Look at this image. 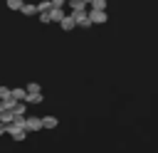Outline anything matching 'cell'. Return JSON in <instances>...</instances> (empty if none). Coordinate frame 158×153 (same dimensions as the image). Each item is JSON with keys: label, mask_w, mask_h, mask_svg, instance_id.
<instances>
[{"label": "cell", "mask_w": 158, "mask_h": 153, "mask_svg": "<svg viewBox=\"0 0 158 153\" xmlns=\"http://www.w3.org/2000/svg\"><path fill=\"white\" fill-rule=\"evenodd\" d=\"M72 17H74L77 27H81V30L91 27V22H89V15H86V7H81V10H72Z\"/></svg>", "instance_id": "obj_1"}, {"label": "cell", "mask_w": 158, "mask_h": 153, "mask_svg": "<svg viewBox=\"0 0 158 153\" xmlns=\"http://www.w3.org/2000/svg\"><path fill=\"white\" fill-rule=\"evenodd\" d=\"M22 126H25V131H27V133H35V131H40V128H42V118H40V116H25Z\"/></svg>", "instance_id": "obj_2"}, {"label": "cell", "mask_w": 158, "mask_h": 153, "mask_svg": "<svg viewBox=\"0 0 158 153\" xmlns=\"http://www.w3.org/2000/svg\"><path fill=\"white\" fill-rule=\"evenodd\" d=\"M86 15H89V22H91V25H104V22H106V10L91 7V10H86Z\"/></svg>", "instance_id": "obj_3"}, {"label": "cell", "mask_w": 158, "mask_h": 153, "mask_svg": "<svg viewBox=\"0 0 158 153\" xmlns=\"http://www.w3.org/2000/svg\"><path fill=\"white\" fill-rule=\"evenodd\" d=\"M59 27H62L64 32H72V30L77 27V22H74V17H72V15H67V12H64V17L59 20Z\"/></svg>", "instance_id": "obj_4"}, {"label": "cell", "mask_w": 158, "mask_h": 153, "mask_svg": "<svg viewBox=\"0 0 158 153\" xmlns=\"http://www.w3.org/2000/svg\"><path fill=\"white\" fill-rule=\"evenodd\" d=\"M22 101H25V104H42L44 96H42V91H35V94H25Z\"/></svg>", "instance_id": "obj_5"}, {"label": "cell", "mask_w": 158, "mask_h": 153, "mask_svg": "<svg viewBox=\"0 0 158 153\" xmlns=\"http://www.w3.org/2000/svg\"><path fill=\"white\" fill-rule=\"evenodd\" d=\"M57 126H59V118H57V116H42V128H49V131H52V128H57Z\"/></svg>", "instance_id": "obj_6"}, {"label": "cell", "mask_w": 158, "mask_h": 153, "mask_svg": "<svg viewBox=\"0 0 158 153\" xmlns=\"http://www.w3.org/2000/svg\"><path fill=\"white\" fill-rule=\"evenodd\" d=\"M20 12H22L25 17H32V15L37 12V7H35L32 2H22V7H20Z\"/></svg>", "instance_id": "obj_7"}, {"label": "cell", "mask_w": 158, "mask_h": 153, "mask_svg": "<svg viewBox=\"0 0 158 153\" xmlns=\"http://www.w3.org/2000/svg\"><path fill=\"white\" fill-rule=\"evenodd\" d=\"M25 94H27V91H25L22 86H15V89H10V96H12V99H17V101H22V99H25Z\"/></svg>", "instance_id": "obj_8"}, {"label": "cell", "mask_w": 158, "mask_h": 153, "mask_svg": "<svg viewBox=\"0 0 158 153\" xmlns=\"http://www.w3.org/2000/svg\"><path fill=\"white\" fill-rule=\"evenodd\" d=\"M22 2H25V0H5V5H7L10 10H20V7H22Z\"/></svg>", "instance_id": "obj_9"}, {"label": "cell", "mask_w": 158, "mask_h": 153, "mask_svg": "<svg viewBox=\"0 0 158 153\" xmlns=\"http://www.w3.org/2000/svg\"><path fill=\"white\" fill-rule=\"evenodd\" d=\"M25 91H27V94H35V91H42V89H40V84H37V81H30V84L25 86Z\"/></svg>", "instance_id": "obj_10"}, {"label": "cell", "mask_w": 158, "mask_h": 153, "mask_svg": "<svg viewBox=\"0 0 158 153\" xmlns=\"http://www.w3.org/2000/svg\"><path fill=\"white\" fill-rule=\"evenodd\" d=\"M35 7H37V12H42V10H49V7H52V0H42V2H37Z\"/></svg>", "instance_id": "obj_11"}, {"label": "cell", "mask_w": 158, "mask_h": 153, "mask_svg": "<svg viewBox=\"0 0 158 153\" xmlns=\"http://www.w3.org/2000/svg\"><path fill=\"white\" fill-rule=\"evenodd\" d=\"M89 7H96V10H106V0H91Z\"/></svg>", "instance_id": "obj_12"}, {"label": "cell", "mask_w": 158, "mask_h": 153, "mask_svg": "<svg viewBox=\"0 0 158 153\" xmlns=\"http://www.w3.org/2000/svg\"><path fill=\"white\" fill-rule=\"evenodd\" d=\"M2 101V109H12V104L17 101V99H12V96H5V99H0Z\"/></svg>", "instance_id": "obj_13"}, {"label": "cell", "mask_w": 158, "mask_h": 153, "mask_svg": "<svg viewBox=\"0 0 158 153\" xmlns=\"http://www.w3.org/2000/svg\"><path fill=\"white\" fill-rule=\"evenodd\" d=\"M40 22H44V25H47V22H52V17H49V12H47V10H42V12H40Z\"/></svg>", "instance_id": "obj_14"}, {"label": "cell", "mask_w": 158, "mask_h": 153, "mask_svg": "<svg viewBox=\"0 0 158 153\" xmlns=\"http://www.w3.org/2000/svg\"><path fill=\"white\" fill-rule=\"evenodd\" d=\"M5 96H10V89H7V86H2V84H0V99H5Z\"/></svg>", "instance_id": "obj_15"}, {"label": "cell", "mask_w": 158, "mask_h": 153, "mask_svg": "<svg viewBox=\"0 0 158 153\" xmlns=\"http://www.w3.org/2000/svg\"><path fill=\"white\" fill-rule=\"evenodd\" d=\"M5 136V123H0V138Z\"/></svg>", "instance_id": "obj_16"}, {"label": "cell", "mask_w": 158, "mask_h": 153, "mask_svg": "<svg viewBox=\"0 0 158 153\" xmlns=\"http://www.w3.org/2000/svg\"><path fill=\"white\" fill-rule=\"evenodd\" d=\"M67 0H52V5H64Z\"/></svg>", "instance_id": "obj_17"}, {"label": "cell", "mask_w": 158, "mask_h": 153, "mask_svg": "<svg viewBox=\"0 0 158 153\" xmlns=\"http://www.w3.org/2000/svg\"><path fill=\"white\" fill-rule=\"evenodd\" d=\"M67 2H69V0H67Z\"/></svg>", "instance_id": "obj_18"}]
</instances>
